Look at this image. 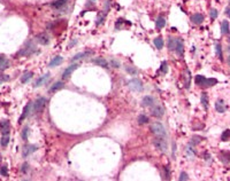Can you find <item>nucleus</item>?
I'll return each mask as SVG.
<instances>
[{
  "instance_id": "obj_1",
  "label": "nucleus",
  "mask_w": 230,
  "mask_h": 181,
  "mask_svg": "<svg viewBox=\"0 0 230 181\" xmlns=\"http://www.w3.org/2000/svg\"><path fill=\"white\" fill-rule=\"evenodd\" d=\"M151 131L155 136H161L163 138L166 135V128L161 123H154L151 125Z\"/></svg>"
},
{
  "instance_id": "obj_2",
  "label": "nucleus",
  "mask_w": 230,
  "mask_h": 181,
  "mask_svg": "<svg viewBox=\"0 0 230 181\" xmlns=\"http://www.w3.org/2000/svg\"><path fill=\"white\" fill-rule=\"evenodd\" d=\"M35 52H36V47L32 45V42H29L24 48H22L21 50L17 53V55L19 56H30V55H32Z\"/></svg>"
},
{
  "instance_id": "obj_3",
  "label": "nucleus",
  "mask_w": 230,
  "mask_h": 181,
  "mask_svg": "<svg viewBox=\"0 0 230 181\" xmlns=\"http://www.w3.org/2000/svg\"><path fill=\"white\" fill-rule=\"evenodd\" d=\"M154 146L157 149H159L161 153H166L167 151V142L166 140L161 136H157V139L154 140Z\"/></svg>"
},
{
  "instance_id": "obj_4",
  "label": "nucleus",
  "mask_w": 230,
  "mask_h": 181,
  "mask_svg": "<svg viewBox=\"0 0 230 181\" xmlns=\"http://www.w3.org/2000/svg\"><path fill=\"white\" fill-rule=\"evenodd\" d=\"M128 87L133 92H142L143 90V83L139 79H131L128 83Z\"/></svg>"
},
{
  "instance_id": "obj_5",
  "label": "nucleus",
  "mask_w": 230,
  "mask_h": 181,
  "mask_svg": "<svg viewBox=\"0 0 230 181\" xmlns=\"http://www.w3.org/2000/svg\"><path fill=\"white\" fill-rule=\"evenodd\" d=\"M45 105H46V99L38 98L35 101V103H34V110H35V112H37V113H40V112L44 110Z\"/></svg>"
},
{
  "instance_id": "obj_6",
  "label": "nucleus",
  "mask_w": 230,
  "mask_h": 181,
  "mask_svg": "<svg viewBox=\"0 0 230 181\" xmlns=\"http://www.w3.org/2000/svg\"><path fill=\"white\" fill-rule=\"evenodd\" d=\"M174 50L180 56L183 55V52H184V42L182 40L181 38H177L175 40V48Z\"/></svg>"
},
{
  "instance_id": "obj_7",
  "label": "nucleus",
  "mask_w": 230,
  "mask_h": 181,
  "mask_svg": "<svg viewBox=\"0 0 230 181\" xmlns=\"http://www.w3.org/2000/svg\"><path fill=\"white\" fill-rule=\"evenodd\" d=\"M151 112H152V116H154V117H158V118H160V117H162V116L165 115V108H163L162 105H157L155 107H153V108H152Z\"/></svg>"
},
{
  "instance_id": "obj_8",
  "label": "nucleus",
  "mask_w": 230,
  "mask_h": 181,
  "mask_svg": "<svg viewBox=\"0 0 230 181\" xmlns=\"http://www.w3.org/2000/svg\"><path fill=\"white\" fill-rule=\"evenodd\" d=\"M9 130H10L9 122L6 120V119L1 120V122H0V132H1V134H2V135H4V134H9Z\"/></svg>"
},
{
  "instance_id": "obj_9",
  "label": "nucleus",
  "mask_w": 230,
  "mask_h": 181,
  "mask_svg": "<svg viewBox=\"0 0 230 181\" xmlns=\"http://www.w3.org/2000/svg\"><path fill=\"white\" fill-rule=\"evenodd\" d=\"M77 68H78V64H73V65L68 67L67 69L63 71L62 77L64 78V79H66V78H68V77H69L70 75H71V73H73V72H74V71L77 69Z\"/></svg>"
},
{
  "instance_id": "obj_10",
  "label": "nucleus",
  "mask_w": 230,
  "mask_h": 181,
  "mask_svg": "<svg viewBox=\"0 0 230 181\" xmlns=\"http://www.w3.org/2000/svg\"><path fill=\"white\" fill-rule=\"evenodd\" d=\"M36 39H37V42H39V44H42V45H47L49 42V36L46 35V33H40V35H38L37 37H36Z\"/></svg>"
},
{
  "instance_id": "obj_11",
  "label": "nucleus",
  "mask_w": 230,
  "mask_h": 181,
  "mask_svg": "<svg viewBox=\"0 0 230 181\" xmlns=\"http://www.w3.org/2000/svg\"><path fill=\"white\" fill-rule=\"evenodd\" d=\"M49 78V73H46V75H43L42 77H39V78L35 82V87H39V86L44 85Z\"/></svg>"
},
{
  "instance_id": "obj_12",
  "label": "nucleus",
  "mask_w": 230,
  "mask_h": 181,
  "mask_svg": "<svg viewBox=\"0 0 230 181\" xmlns=\"http://www.w3.org/2000/svg\"><path fill=\"white\" fill-rule=\"evenodd\" d=\"M36 150H37V147L34 146V145L27 146L25 148H24V150H23V157H27V156H29L30 154L35 153Z\"/></svg>"
},
{
  "instance_id": "obj_13",
  "label": "nucleus",
  "mask_w": 230,
  "mask_h": 181,
  "mask_svg": "<svg viewBox=\"0 0 230 181\" xmlns=\"http://www.w3.org/2000/svg\"><path fill=\"white\" fill-rule=\"evenodd\" d=\"M154 103H155V100H154L152 96H145V98L143 99V101H142L143 107H151V105H153Z\"/></svg>"
},
{
  "instance_id": "obj_14",
  "label": "nucleus",
  "mask_w": 230,
  "mask_h": 181,
  "mask_svg": "<svg viewBox=\"0 0 230 181\" xmlns=\"http://www.w3.org/2000/svg\"><path fill=\"white\" fill-rule=\"evenodd\" d=\"M93 63L97 64V65H100L103 68H108V62L105 60L104 57H97L93 60Z\"/></svg>"
},
{
  "instance_id": "obj_15",
  "label": "nucleus",
  "mask_w": 230,
  "mask_h": 181,
  "mask_svg": "<svg viewBox=\"0 0 230 181\" xmlns=\"http://www.w3.org/2000/svg\"><path fill=\"white\" fill-rule=\"evenodd\" d=\"M215 109H216V111L217 112H221V113H222V112H224L226 110H227V107L224 105L222 100H221V101L219 100V101L215 103Z\"/></svg>"
},
{
  "instance_id": "obj_16",
  "label": "nucleus",
  "mask_w": 230,
  "mask_h": 181,
  "mask_svg": "<svg viewBox=\"0 0 230 181\" xmlns=\"http://www.w3.org/2000/svg\"><path fill=\"white\" fill-rule=\"evenodd\" d=\"M191 21L193 22L195 24H200L204 21V16L202 14H195L191 16Z\"/></svg>"
},
{
  "instance_id": "obj_17",
  "label": "nucleus",
  "mask_w": 230,
  "mask_h": 181,
  "mask_svg": "<svg viewBox=\"0 0 230 181\" xmlns=\"http://www.w3.org/2000/svg\"><path fill=\"white\" fill-rule=\"evenodd\" d=\"M30 108H31V103H28V105L24 107V109H23V113H22V116L20 117V119H19V123H22V120H23V119L27 118L29 111H30Z\"/></svg>"
},
{
  "instance_id": "obj_18",
  "label": "nucleus",
  "mask_w": 230,
  "mask_h": 181,
  "mask_svg": "<svg viewBox=\"0 0 230 181\" xmlns=\"http://www.w3.org/2000/svg\"><path fill=\"white\" fill-rule=\"evenodd\" d=\"M63 86H64V83H63V82H58V83H55L52 87H51L49 92H51V93H54V92H56V90H61Z\"/></svg>"
},
{
  "instance_id": "obj_19",
  "label": "nucleus",
  "mask_w": 230,
  "mask_h": 181,
  "mask_svg": "<svg viewBox=\"0 0 230 181\" xmlns=\"http://www.w3.org/2000/svg\"><path fill=\"white\" fill-rule=\"evenodd\" d=\"M216 83H217V80H216L215 78H205V80H204L202 86H213Z\"/></svg>"
},
{
  "instance_id": "obj_20",
  "label": "nucleus",
  "mask_w": 230,
  "mask_h": 181,
  "mask_svg": "<svg viewBox=\"0 0 230 181\" xmlns=\"http://www.w3.org/2000/svg\"><path fill=\"white\" fill-rule=\"evenodd\" d=\"M62 57L61 56H56V57H54L51 62H49V67L52 68V67H56V65H59V64H61L62 63Z\"/></svg>"
},
{
  "instance_id": "obj_21",
  "label": "nucleus",
  "mask_w": 230,
  "mask_h": 181,
  "mask_svg": "<svg viewBox=\"0 0 230 181\" xmlns=\"http://www.w3.org/2000/svg\"><path fill=\"white\" fill-rule=\"evenodd\" d=\"M66 2H67V0H55V1H53L51 5H52V7H54V8H61L62 6L66 5Z\"/></svg>"
},
{
  "instance_id": "obj_22",
  "label": "nucleus",
  "mask_w": 230,
  "mask_h": 181,
  "mask_svg": "<svg viewBox=\"0 0 230 181\" xmlns=\"http://www.w3.org/2000/svg\"><path fill=\"white\" fill-rule=\"evenodd\" d=\"M92 53L91 52H84V53H78L76 55L73 57V61H77V60H79V59H83V57H86V56L91 55Z\"/></svg>"
},
{
  "instance_id": "obj_23",
  "label": "nucleus",
  "mask_w": 230,
  "mask_h": 181,
  "mask_svg": "<svg viewBox=\"0 0 230 181\" xmlns=\"http://www.w3.org/2000/svg\"><path fill=\"white\" fill-rule=\"evenodd\" d=\"M221 32L224 33V35H227L229 32V23H228V21H223L221 23Z\"/></svg>"
},
{
  "instance_id": "obj_24",
  "label": "nucleus",
  "mask_w": 230,
  "mask_h": 181,
  "mask_svg": "<svg viewBox=\"0 0 230 181\" xmlns=\"http://www.w3.org/2000/svg\"><path fill=\"white\" fill-rule=\"evenodd\" d=\"M165 25H166V20H165L162 16H159V17L157 19V28L162 29Z\"/></svg>"
},
{
  "instance_id": "obj_25",
  "label": "nucleus",
  "mask_w": 230,
  "mask_h": 181,
  "mask_svg": "<svg viewBox=\"0 0 230 181\" xmlns=\"http://www.w3.org/2000/svg\"><path fill=\"white\" fill-rule=\"evenodd\" d=\"M154 45H155V47L158 49H161L163 47V39H162L161 37L155 38V39H154Z\"/></svg>"
},
{
  "instance_id": "obj_26",
  "label": "nucleus",
  "mask_w": 230,
  "mask_h": 181,
  "mask_svg": "<svg viewBox=\"0 0 230 181\" xmlns=\"http://www.w3.org/2000/svg\"><path fill=\"white\" fill-rule=\"evenodd\" d=\"M202 103L205 109L208 108V96H207V93H202Z\"/></svg>"
},
{
  "instance_id": "obj_27",
  "label": "nucleus",
  "mask_w": 230,
  "mask_h": 181,
  "mask_svg": "<svg viewBox=\"0 0 230 181\" xmlns=\"http://www.w3.org/2000/svg\"><path fill=\"white\" fill-rule=\"evenodd\" d=\"M31 78H32V72H25V73L21 77V82L23 84H25L28 80H30Z\"/></svg>"
},
{
  "instance_id": "obj_28",
  "label": "nucleus",
  "mask_w": 230,
  "mask_h": 181,
  "mask_svg": "<svg viewBox=\"0 0 230 181\" xmlns=\"http://www.w3.org/2000/svg\"><path fill=\"white\" fill-rule=\"evenodd\" d=\"M9 143V134H4L1 138V146L6 147Z\"/></svg>"
},
{
  "instance_id": "obj_29",
  "label": "nucleus",
  "mask_w": 230,
  "mask_h": 181,
  "mask_svg": "<svg viewBox=\"0 0 230 181\" xmlns=\"http://www.w3.org/2000/svg\"><path fill=\"white\" fill-rule=\"evenodd\" d=\"M126 70L127 72H129L130 75H137L138 73V70L136 69V68H133V67H131V65H127Z\"/></svg>"
},
{
  "instance_id": "obj_30",
  "label": "nucleus",
  "mask_w": 230,
  "mask_h": 181,
  "mask_svg": "<svg viewBox=\"0 0 230 181\" xmlns=\"http://www.w3.org/2000/svg\"><path fill=\"white\" fill-rule=\"evenodd\" d=\"M204 80H205V77L202 76V75H198V76H196L195 78V83L197 84V85H199V86H202Z\"/></svg>"
},
{
  "instance_id": "obj_31",
  "label": "nucleus",
  "mask_w": 230,
  "mask_h": 181,
  "mask_svg": "<svg viewBox=\"0 0 230 181\" xmlns=\"http://www.w3.org/2000/svg\"><path fill=\"white\" fill-rule=\"evenodd\" d=\"M215 50H216V55H217V57L222 60V46H221L220 44H217V45H216Z\"/></svg>"
},
{
  "instance_id": "obj_32",
  "label": "nucleus",
  "mask_w": 230,
  "mask_h": 181,
  "mask_svg": "<svg viewBox=\"0 0 230 181\" xmlns=\"http://www.w3.org/2000/svg\"><path fill=\"white\" fill-rule=\"evenodd\" d=\"M147 122H148V117L147 116H145V115H139L138 116V123L139 124H145Z\"/></svg>"
},
{
  "instance_id": "obj_33",
  "label": "nucleus",
  "mask_w": 230,
  "mask_h": 181,
  "mask_svg": "<svg viewBox=\"0 0 230 181\" xmlns=\"http://www.w3.org/2000/svg\"><path fill=\"white\" fill-rule=\"evenodd\" d=\"M0 67H1V68H4V69H5V68H7V67H8L7 60H6V59H5L4 56H1V55H0Z\"/></svg>"
},
{
  "instance_id": "obj_34",
  "label": "nucleus",
  "mask_w": 230,
  "mask_h": 181,
  "mask_svg": "<svg viewBox=\"0 0 230 181\" xmlns=\"http://www.w3.org/2000/svg\"><path fill=\"white\" fill-rule=\"evenodd\" d=\"M160 71L163 73V75H166L167 73V71H168V64H167V62H163L161 63V68H160Z\"/></svg>"
},
{
  "instance_id": "obj_35",
  "label": "nucleus",
  "mask_w": 230,
  "mask_h": 181,
  "mask_svg": "<svg viewBox=\"0 0 230 181\" xmlns=\"http://www.w3.org/2000/svg\"><path fill=\"white\" fill-rule=\"evenodd\" d=\"M229 136H230V131L229 130H226V131L223 132L222 136H221V140H222V141H228V140H229Z\"/></svg>"
},
{
  "instance_id": "obj_36",
  "label": "nucleus",
  "mask_w": 230,
  "mask_h": 181,
  "mask_svg": "<svg viewBox=\"0 0 230 181\" xmlns=\"http://www.w3.org/2000/svg\"><path fill=\"white\" fill-rule=\"evenodd\" d=\"M175 40H176V39H174V38H169V40H168V47H169V49H170V50H174V48H175Z\"/></svg>"
},
{
  "instance_id": "obj_37",
  "label": "nucleus",
  "mask_w": 230,
  "mask_h": 181,
  "mask_svg": "<svg viewBox=\"0 0 230 181\" xmlns=\"http://www.w3.org/2000/svg\"><path fill=\"white\" fill-rule=\"evenodd\" d=\"M28 135H29V127H24V130L22 131V139L23 140H27L28 139Z\"/></svg>"
},
{
  "instance_id": "obj_38",
  "label": "nucleus",
  "mask_w": 230,
  "mask_h": 181,
  "mask_svg": "<svg viewBox=\"0 0 230 181\" xmlns=\"http://www.w3.org/2000/svg\"><path fill=\"white\" fill-rule=\"evenodd\" d=\"M0 174H1L2 177H7V175H8L7 167H6V166H1V168H0Z\"/></svg>"
},
{
  "instance_id": "obj_39",
  "label": "nucleus",
  "mask_w": 230,
  "mask_h": 181,
  "mask_svg": "<svg viewBox=\"0 0 230 181\" xmlns=\"http://www.w3.org/2000/svg\"><path fill=\"white\" fill-rule=\"evenodd\" d=\"M216 17H217V10L216 9H211V19L212 20H215Z\"/></svg>"
},
{
  "instance_id": "obj_40",
  "label": "nucleus",
  "mask_w": 230,
  "mask_h": 181,
  "mask_svg": "<svg viewBox=\"0 0 230 181\" xmlns=\"http://www.w3.org/2000/svg\"><path fill=\"white\" fill-rule=\"evenodd\" d=\"M178 180H189V177H188V174L187 173H184V172H182L181 175H180V178H178Z\"/></svg>"
},
{
  "instance_id": "obj_41",
  "label": "nucleus",
  "mask_w": 230,
  "mask_h": 181,
  "mask_svg": "<svg viewBox=\"0 0 230 181\" xmlns=\"http://www.w3.org/2000/svg\"><path fill=\"white\" fill-rule=\"evenodd\" d=\"M111 65L113 68H120V62H118L116 60H111Z\"/></svg>"
},
{
  "instance_id": "obj_42",
  "label": "nucleus",
  "mask_w": 230,
  "mask_h": 181,
  "mask_svg": "<svg viewBox=\"0 0 230 181\" xmlns=\"http://www.w3.org/2000/svg\"><path fill=\"white\" fill-rule=\"evenodd\" d=\"M9 80V77L6 76V75H0V84L4 83V82H7Z\"/></svg>"
},
{
  "instance_id": "obj_43",
  "label": "nucleus",
  "mask_w": 230,
  "mask_h": 181,
  "mask_svg": "<svg viewBox=\"0 0 230 181\" xmlns=\"http://www.w3.org/2000/svg\"><path fill=\"white\" fill-rule=\"evenodd\" d=\"M163 171H165V175H166V179H169V175H170V173H169V168H168V166H166L165 168H163Z\"/></svg>"
},
{
  "instance_id": "obj_44",
  "label": "nucleus",
  "mask_w": 230,
  "mask_h": 181,
  "mask_svg": "<svg viewBox=\"0 0 230 181\" xmlns=\"http://www.w3.org/2000/svg\"><path fill=\"white\" fill-rule=\"evenodd\" d=\"M28 167H29L28 164H27V163H24V164L22 165V172H23V173H27V171H28Z\"/></svg>"
},
{
  "instance_id": "obj_45",
  "label": "nucleus",
  "mask_w": 230,
  "mask_h": 181,
  "mask_svg": "<svg viewBox=\"0 0 230 181\" xmlns=\"http://www.w3.org/2000/svg\"><path fill=\"white\" fill-rule=\"evenodd\" d=\"M226 14H227V15H229V7H227V8H226Z\"/></svg>"
},
{
  "instance_id": "obj_46",
  "label": "nucleus",
  "mask_w": 230,
  "mask_h": 181,
  "mask_svg": "<svg viewBox=\"0 0 230 181\" xmlns=\"http://www.w3.org/2000/svg\"><path fill=\"white\" fill-rule=\"evenodd\" d=\"M92 1H96V0H92Z\"/></svg>"
}]
</instances>
